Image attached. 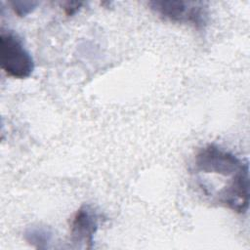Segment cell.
<instances>
[{
    "instance_id": "obj_1",
    "label": "cell",
    "mask_w": 250,
    "mask_h": 250,
    "mask_svg": "<svg viewBox=\"0 0 250 250\" xmlns=\"http://www.w3.org/2000/svg\"><path fill=\"white\" fill-rule=\"evenodd\" d=\"M249 167L247 159H241L232 152L209 144L200 148L194 158V171L203 175L232 177Z\"/></svg>"
},
{
    "instance_id": "obj_2",
    "label": "cell",
    "mask_w": 250,
    "mask_h": 250,
    "mask_svg": "<svg viewBox=\"0 0 250 250\" xmlns=\"http://www.w3.org/2000/svg\"><path fill=\"white\" fill-rule=\"evenodd\" d=\"M0 63L2 69L11 77L24 79L34 70V61L24 47L21 39L12 31H1Z\"/></svg>"
},
{
    "instance_id": "obj_3",
    "label": "cell",
    "mask_w": 250,
    "mask_h": 250,
    "mask_svg": "<svg viewBox=\"0 0 250 250\" xmlns=\"http://www.w3.org/2000/svg\"><path fill=\"white\" fill-rule=\"evenodd\" d=\"M150 9L165 21L202 28L208 18L207 6L194 1H150Z\"/></svg>"
},
{
    "instance_id": "obj_4",
    "label": "cell",
    "mask_w": 250,
    "mask_h": 250,
    "mask_svg": "<svg viewBox=\"0 0 250 250\" xmlns=\"http://www.w3.org/2000/svg\"><path fill=\"white\" fill-rule=\"evenodd\" d=\"M99 227V215L90 205H82L73 215L70 222L71 239L75 243L92 248L94 235Z\"/></svg>"
},
{
    "instance_id": "obj_5",
    "label": "cell",
    "mask_w": 250,
    "mask_h": 250,
    "mask_svg": "<svg viewBox=\"0 0 250 250\" xmlns=\"http://www.w3.org/2000/svg\"><path fill=\"white\" fill-rule=\"evenodd\" d=\"M25 235L27 241L37 244L40 247L39 243H46L50 240L51 233L44 228H32L26 231Z\"/></svg>"
},
{
    "instance_id": "obj_6",
    "label": "cell",
    "mask_w": 250,
    "mask_h": 250,
    "mask_svg": "<svg viewBox=\"0 0 250 250\" xmlns=\"http://www.w3.org/2000/svg\"><path fill=\"white\" fill-rule=\"evenodd\" d=\"M12 9L20 17H25L30 14L38 5L35 1H13L11 2Z\"/></svg>"
},
{
    "instance_id": "obj_7",
    "label": "cell",
    "mask_w": 250,
    "mask_h": 250,
    "mask_svg": "<svg viewBox=\"0 0 250 250\" xmlns=\"http://www.w3.org/2000/svg\"><path fill=\"white\" fill-rule=\"evenodd\" d=\"M82 5H83L82 2H67L63 6V9H64L65 14L67 16H72V15H74L80 9V7Z\"/></svg>"
}]
</instances>
